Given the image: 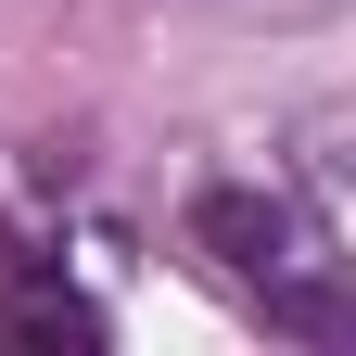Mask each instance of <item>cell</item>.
I'll return each mask as SVG.
<instances>
[{
    "label": "cell",
    "mask_w": 356,
    "mask_h": 356,
    "mask_svg": "<svg viewBox=\"0 0 356 356\" xmlns=\"http://www.w3.org/2000/svg\"><path fill=\"white\" fill-rule=\"evenodd\" d=\"M191 242L229 267V280H280L293 267V204L280 191H204L191 204Z\"/></svg>",
    "instance_id": "1"
},
{
    "label": "cell",
    "mask_w": 356,
    "mask_h": 356,
    "mask_svg": "<svg viewBox=\"0 0 356 356\" xmlns=\"http://www.w3.org/2000/svg\"><path fill=\"white\" fill-rule=\"evenodd\" d=\"M305 178H318V204H331V229L356 242V153H318V165H305Z\"/></svg>",
    "instance_id": "3"
},
{
    "label": "cell",
    "mask_w": 356,
    "mask_h": 356,
    "mask_svg": "<svg viewBox=\"0 0 356 356\" xmlns=\"http://www.w3.org/2000/svg\"><path fill=\"white\" fill-rule=\"evenodd\" d=\"M0 343H102V305H76V293H13V305H0Z\"/></svg>",
    "instance_id": "2"
}]
</instances>
